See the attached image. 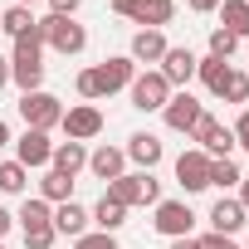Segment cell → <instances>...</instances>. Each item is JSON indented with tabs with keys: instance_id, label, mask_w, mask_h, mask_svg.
<instances>
[{
	"instance_id": "1",
	"label": "cell",
	"mask_w": 249,
	"mask_h": 249,
	"mask_svg": "<svg viewBox=\"0 0 249 249\" xmlns=\"http://www.w3.org/2000/svg\"><path fill=\"white\" fill-rule=\"evenodd\" d=\"M10 83H20V93L44 88V25H39V20H35V25L15 39V49H10Z\"/></svg>"
},
{
	"instance_id": "2",
	"label": "cell",
	"mask_w": 249,
	"mask_h": 249,
	"mask_svg": "<svg viewBox=\"0 0 249 249\" xmlns=\"http://www.w3.org/2000/svg\"><path fill=\"white\" fill-rule=\"evenodd\" d=\"M107 200H117V205H157L161 200V186H157V176L152 171H122L117 181H107V191H103Z\"/></svg>"
},
{
	"instance_id": "3",
	"label": "cell",
	"mask_w": 249,
	"mask_h": 249,
	"mask_svg": "<svg viewBox=\"0 0 249 249\" xmlns=\"http://www.w3.org/2000/svg\"><path fill=\"white\" fill-rule=\"evenodd\" d=\"M20 234H25V244L30 249H49L59 234H54V205L49 200H39V196H30L25 205H20Z\"/></svg>"
},
{
	"instance_id": "4",
	"label": "cell",
	"mask_w": 249,
	"mask_h": 249,
	"mask_svg": "<svg viewBox=\"0 0 249 249\" xmlns=\"http://www.w3.org/2000/svg\"><path fill=\"white\" fill-rule=\"evenodd\" d=\"M39 25H44V44H49L54 54L73 59V54H83V49H88V30H83L73 15H44Z\"/></svg>"
},
{
	"instance_id": "5",
	"label": "cell",
	"mask_w": 249,
	"mask_h": 249,
	"mask_svg": "<svg viewBox=\"0 0 249 249\" xmlns=\"http://www.w3.org/2000/svg\"><path fill=\"white\" fill-rule=\"evenodd\" d=\"M107 5H112V15L132 20L142 30H161L176 20V0H107Z\"/></svg>"
},
{
	"instance_id": "6",
	"label": "cell",
	"mask_w": 249,
	"mask_h": 249,
	"mask_svg": "<svg viewBox=\"0 0 249 249\" xmlns=\"http://www.w3.org/2000/svg\"><path fill=\"white\" fill-rule=\"evenodd\" d=\"M20 117H25V127H35V132H49V127H59L64 122V103L54 98V93H44V88H35V93H20Z\"/></svg>"
},
{
	"instance_id": "7",
	"label": "cell",
	"mask_w": 249,
	"mask_h": 249,
	"mask_svg": "<svg viewBox=\"0 0 249 249\" xmlns=\"http://www.w3.org/2000/svg\"><path fill=\"white\" fill-rule=\"evenodd\" d=\"M127 93H132V107H137V112H161V107H166V98H171L176 88H171L157 69H142V73L127 83Z\"/></svg>"
},
{
	"instance_id": "8",
	"label": "cell",
	"mask_w": 249,
	"mask_h": 249,
	"mask_svg": "<svg viewBox=\"0 0 249 249\" xmlns=\"http://www.w3.org/2000/svg\"><path fill=\"white\" fill-rule=\"evenodd\" d=\"M191 142H196L210 161H220V157H230V152H234V132L225 127L220 117H210V112H200V122L191 127Z\"/></svg>"
},
{
	"instance_id": "9",
	"label": "cell",
	"mask_w": 249,
	"mask_h": 249,
	"mask_svg": "<svg viewBox=\"0 0 249 249\" xmlns=\"http://www.w3.org/2000/svg\"><path fill=\"white\" fill-rule=\"evenodd\" d=\"M200 112H205V103H200L196 93H186V88H181V93H171V98H166L161 122H166L171 132H186V137H191V127L200 122Z\"/></svg>"
},
{
	"instance_id": "10",
	"label": "cell",
	"mask_w": 249,
	"mask_h": 249,
	"mask_svg": "<svg viewBox=\"0 0 249 249\" xmlns=\"http://www.w3.org/2000/svg\"><path fill=\"white\" fill-rule=\"evenodd\" d=\"M59 127L69 132V142H93L98 132H103V112L93 107V103H73V107H64V122H59Z\"/></svg>"
},
{
	"instance_id": "11",
	"label": "cell",
	"mask_w": 249,
	"mask_h": 249,
	"mask_svg": "<svg viewBox=\"0 0 249 249\" xmlns=\"http://www.w3.org/2000/svg\"><path fill=\"white\" fill-rule=\"evenodd\" d=\"M176 181H181V191H186V196L210 191V157H205L200 147L181 152V157H176Z\"/></svg>"
},
{
	"instance_id": "12",
	"label": "cell",
	"mask_w": 249,
	"mask_h": 249,
	"mask_svg": "<svg viewBox=\"0 0 249 249\" xmlns=\"http://www.w3.org/2000/svg\"><path fill=\"white\" fill-rule=\"evenodd\" d=\"M157 234H166V239H186L191 230H196V215H191V205L186 200H157Z\"/></svg>"
},
{
	"instance_id": "13",
	"label": "cell",
	"mask_w": 249,
	"mask_h": 249,
	"mask_svg": "<svg viewBox=\"0 0 249 249\" xmlns=\"http://www.w3.org/2000/svg\"><path fill=\"white\" fill-rule=\"evenodd\" d=\"M49 157H54V142H49V132H35V127H25L20 132V142H15V161L25 166V171H49Z\"/></svg>"
},
{
	"instance_id": "14",
	"label": "cell",
	"mask_w": 249,
	"mask_h": 249,
	"mask_svg": "<svg viewBox=\"0 0 249 249\" xmlns=\"http://www.w3.org/2000/svg\"><path fill=\"white\" fill-rule=\"evenodd\" d=\"M93 73H98V88H103V98H107V93H117V88H127V83L137 78V64H132L127 54H112V59L93 64Z\"/></svg>"
},
{
	"instance_id": "15",
	"label": "cell",
	"mask_w": 249,
	"mask_h": 249,
	"mask_svg": "<svg viewBox=\"0 0 249 249\" xmlns=\"http://www.w3.org/2000/svg\"><path fill=\"white\" fill-rule=\"evenodd\" d=\"M157 73H161L171 88H186V83L196 78V54H191L186 44H171V49H166V59L157 64Z\"/></svg>"
},
{
	"instance_id": "16",
	"label": "cell",
	"mask_w": 249,
	"mask_h": 249,
	"mask_svg": "<svg viewBox=\"0 0 249 249\" xmlns=\"http://www.w3.org/2000/svg\"><path fill=\"white\" fill-rule=\"evenodd\" d=\"M166 49H171V44H166L161 30H137L132 44H127V59H132V64H161Z\"/></svg>"
},
{
	"instance_id": "17",
	"label": "cell",
	"mask_w": 249,
	"mask_h": 249,
	"mask_svg": "<svg viewBox=\"0 0 249 249\" xmlns=\"http://www.w3.org/2000/svg\"><path fill=\"white\" fill-rule=\"evenodd\" d=\"M244 215H249V210H244V205H239L234 196H220V200L210 205V230H215V234H230V239H234V234L244 230Z\"/></svg>"
},
{
	"instance_id": "18",
	"label": "cell",
	"mask_w": 249,
	"mask_h": 249,
	"mask_svg": "<svg viewBox=\"0 0 249 249\" xmlns=\"http://www.w3.org/2000/svg\"><path fill=\"white\" fill-rule=\"evenodd\" d=\"M88 171H93V176L107 186V181H117L122 171H127V152H122V147H107V142H103L98 152H88Z\"/></svg>"
},
{
	"instance_id": "19",
	"label": "cell",
	"mask_w": 249,
	"mask_h": 249,
	"mask_svg": "<svg viewBox=\"0 0 249 249\" xmlns=\"http://www.w3.org/2000/svg\"><path fill=\"white\" fill-rule=\"evenodd\" d=\"M122 152H127V161H137L142 171H152V166L166 157V147H161V137H157V132H132Z\"/></svg>"
},
{
	"instance_id": "20",
	"label": "cell",
	"mask_w": 249,
	"mask_h": 249,
	"mask_svg": "<svg viewBox=\"0 0 249 249\" xmlns=\"http://www.w3.org/2000/svg\"><path fill=\"white\" fill-rule=\"evenodd\" d=\"M88 210L78 205V200H64V205H54V234H69V239H78V234H88Z\"/></svg>"
},
{
	"instance_id": "21",
	"label": "cell",
	"mask_w": 249,
	"mask_h": 249,
	"mask_svg": "<svg viewBox=\"0 0 249 249\" xmlns=\"http://www.w3.org/2000/svg\"><path fill=\"white\" fill-rule=\"evenodd\" d=\"M230 59H215V54H205V59H196V78L215 93V98H225V83H230Z\"/></svg>"
},
{
	"instance_id": "22",
	"label": "cell",
	"mask_w": 249,
	"mask_h": 249,
	"mask_svg": "<svg viewBox=\"0 0 249 249\" xmlns=\"http://www.w3.org/2000/svg\"><path fill=\"white\" fill-rule=\"evenodd\" d=\"M49 166H54V171H64V176H78V171L88 166V147H83V142H54Z\"/></svg>"
},
{
	"instance_id": "23",
	"label": "cell",
	"mask_w": 249,
	"mask_h": 249,
	"mask_svg": "<svg viewBox=\"0 0 249 249\" xmlns=\"http://www.w3.org/2000/svg\"><path fill=\"white\" fill-rule=\"evenodd\" d=\"M88 220H93L103 234H117L122 225H127V205H117V200H107V196H103V200L88 210Z\"/></svg>"
},
{
	"instance_id": "24",
	"label": "cell",
	"mask_w": 249,
	"mask_h": 249,
	"mask_svg": "<svg viewBox=\"0 0 249 249\" xmlns=\"http://www.w3.org/2000/svg\"><path fill=\"white\" fill-rule=\"evenodd\" d=\"M39 200H49V205H64V200H73V176H64V171H44L39 176Z\"/></svg>"
},
{
	"instance_id": "25",
	"label": "cell",
	"mask_w": 249,
	"mask_h": 249,
	"mask_svg": "<svg viewBox=\"0 0 249 249\" xmlns=\"http://www.w3.org/2000/svg\"><path fill=\"white\" fill-rule=\"evenodd\" d=\"M215 15L225 20L220 30H230L234 39H244V35H249V0H220V10H215Z\"/></svg>"
},
{
	"instance_id": "26",
	"label": "cell",
	"mask_w": 249,
	"mask_h": 249,
	"mask_svg": "<svg viewBox=\"0 0 249 249\" xmlns=\"http://www.w3.org/2000/svg\"><path fill=\"white\" fill-rule=\"evenodd\" d=\"M30 191V171L20 161H0V196H25Z\"/></svg>"
},
{
	"instance_id": "27",
	"label": "cell",
	"mask_w": 249,
	"mask_h": 249,
	"mask_svg": "<svg viewBox=\"0 0 249 249\" xmlns=\"http://www.w3.org/2000/svg\"><path fill=\"white\" fill-rule=\"evenodd\" d=\"M35 25V15H30V5H10V10H0V30H5L10 39H20L25 30Z\"/></svg>"
},
{
	"instance_id": "28",
	"label": "cell",
	"mask_w": 249,
	"mask_h": 249,
	"mask_svg": "<svg viewBox=\"0 0 249 249\" xmlns=\"http://www.w3.org/2000/svg\"><path fill=\"white\" fill-rule=\"evenodd\" d=\"M244 181V171L230 161V157H220V161H210V186H220V191H230V186H239Z\"/></svg>"
},
{
	"instance_id": "29",
	"label": "cell",
	"mask_w": 249,
	"mask_h": 249,
	"mask_svg": "<svg viewBox=\"0 0 249 249\" xmlns=\"http://www.w3.org/2000/svg\"><path fill=\"white\" fill-rule=\"evenodd\" d=\"M234 49H239V39H234L230 30H220V25H215V30H210V54H215V59H230Z\"/></svg>"
},
{
	"instance_id": "30",
	"label": "cell",
	"mask_w": 249,
	"mask_h": 249,
	"mask_svg": "<svg viewBox=\"0 0 249 249\" xmlns=\"http://www.w3.org/2000/svg\"><path fill=\"white\" fill-rule=\"evenodd\" d=\"M73 88H78V98H83V103H98V98H103V88H98V73H93V69H78Z\"/></svg>"
},
{
	"instance_id": "31",
	"label": "cell",
	"mask_w": 249,
	"mask_h": 249,
	"mask_svg": "<svg viewBox=\"0 0 249 249\" xmlns=\"http://www.w3.org/2000/svg\"><path fill=\"white\" fill-rule=\"evenodd\" d=\"M225 103H249V73H230V83H225Z\"/></svg>"
},
{
	"instance_id": "32",
	"label": "cell",
	"mask_w": 249,
	"mask_h": 249,
	"mask_svg": "<svg viewBox=\"0 0 249 249\" xmlns=\"http://www.w3.org/2000/svg\"><path fill=\"white\" fill-rule=\"evenodd\" d=\"M73 249H117V234H103V230H88L73 239Z\"/></svg>"
},
{
	"instance_id": "33",
	"label": "cell",
	"mask_w": 249,
	"mask_h": 249,
	"mask_svg": "<svg viewBox=\"0 0 249 249\" xmlns=\"http://www.w3.org/2000/svg\"><path fill=\"white\" fill-rule=\"evenodd\" d=\"M230 132H234V147H244V152H249V107L234 117V127H230Z\"/></svg>"
},
{
	"instance_id": "34",
	"label": "cell",
	"mask_w": 249,
	"mask_h": 249,
	"mask_svg": "<svg viewBox=\"0 0 249 249\" xmlns=\"http://www.w3.org/2000/svg\"><path fill=\"white\" fill-rule=\"evenodd\" d=\"M196 244H200V249H239V244H234L230 234H215V230H210V234H200Z\"/></svg>"
},
{
	"instance_id": "35",
	"label": "cell",
	"mask_w": 249,
	"mask_h": 249,
	"mask_svg": "<svg viewBox=\"0 0 249 249\" xmlns=\"http://www.w3.org/2000/svg\"><path fill=\"white\" fill-rule=\"evenodd\" d=\"M83 0H49V15H78Z\"/></svg>"
},
{
	"instance_id": "36",
	"label": "cell",
	"mask_w": 249,
	"mask_h": 249,
	"mask_svg": "<svg viewBox=\"0 0 249 249\" xmlns=\"http://www.w3.org/2000/svg\"><path fill=\"white\" fill-rule=\"evenodd\" d=\"M186 5H191L196 15H215V10H220V0H186Z\"/></svg>"
},
{
	"instance_id": "37",
	"label": "cell",
	"mask_w": 249,
	"mask_h": 249,
	"mask_svg": "<svg viewBox=\"0 0 249 249\" xmlns=\"http://www.w3.org/2000/svg\"><path fill=\"white\" fill-rule=\"evenodd\" d=\"M10 225H15V215H10L5 205H0V239H5V234H10Z\"/></svg>"
},
{
	"instance_id": "38",
	"label": "cell",
	"mask_w": 249,
	"mask_h": 249,
	"mask_svg": "<svg viewBox=\"0 0 249 249\" xmlns=\"http://www.w3.org/2000/svg\"><path fill=\"white\" fill-rule=\"evenodd\" d=\"M234 200H239V205L249 210V171H244V181H239V196H234Z\"/></svg>"
},
{
	"instance_id": "39",
	"label": "cell",
	"mask_w": 249,
	"mask_h": 249,
	"mask_svg": "<svg viewBox=\"0 0 249 249\" xmlns=\"http://www.w3.org/2000/svg\"><path fill=\"white\" fill-rule=\"evenodd\" d=\"M171 249H200V244H196V239L186 234V239H171Z\"/></svg>"
},
{
	"instance_id": "40",
	"label": "cell",
	"mask_w": 249,
	"mask_h": 249,
	"mask_svg": "<svg viewBox=\"0 0 249 249\" xmlns=\"http://www.w3.org/2000/svg\"><path fill=\"white\" fill-rule=\"evenodd\" d=\"M10 83V59H0V88Z\"/></svg>"
},
{
	"instance_id": "41",
	"label": "cell",
	"mask_w": 249,
	"mask_h": 249,
	"mask_svg": "<svg viewBox=\"0 0 249 249\" xmlns=\"http://www.w3.org/2000/svg\"><path fill=\"white\" fill-rule=\"evenodd\" d=\"M10 142V127H5V122H0V147H5Z\"/></svg>"
},
{
	"instance_id": "42",
	"label": "cell",
	"mask_w": 249,
	"mask_h": 249,
	"mask_svg": "<svg viewBox=\"0 0 249 249\" xmlns=\"http://www.w3.org/2000/svg\"><path fill=\"white\" fill-rule=\"evenodd\" d=\"M15 5H35V0H15Z\"/></svg>"
},
{
	"instance_id": "43",
	"label": "cell",
	"mask_w": 249,
	"mask_h": 249,
	"mask_svg": "<svg viewBox=\"0 0 249 249\" xmlns=\"http://www.w3.org/2000/svg\"><path fill=\"white\" fill-rule=\"evenodd\" d=\"M0 249H5V239H0Z\"/></svg>"
},
{
	"instance_id": "44",
	"label": "cell",
	"mask_w": 249,
	"mask_h": 249,
	"mask_svg": "<svg viewBox=\"0 0 249 249\" xmlns=\"http://www.w3.org/2000/svg\"><path fill=\"white\" fill-rule=\"evenodd\" d=\"M244 249H249V244H244Z\"/></svg>"
}]
</instances>
